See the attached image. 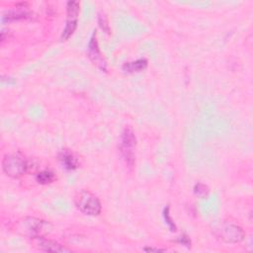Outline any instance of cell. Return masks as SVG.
I'll use <instances>...</instances> for the list:
<instances>
[{
    "label": "cell",
    "instance_id": "obj_1",
    "mask_svg": "<svg viewBox=\"0 0 253 253\" xmlns=\"http://www.w3.org/2000/svg\"><path fill=\"white\" fill-rule=\"evenodd\" d=\"M51 229L52 225L48 221L34 216L24 217L16 224V230L18 233L33 239L48 234Z\"/></svg>",
    "mask_w": 253,
    "mask_h": 253
},
{
    "label": "cell",
    "instance_id": "obj_2",
    "mask_svg": "<svg viewBox=\"0 0 253 253\" xmlns=\"http://www.w3.org/2000/svg\"><path fill=\"white\" fill-rule=\"evenodd\" d=\"M29 168V160L20 152L6 154L2 160V169L11 178H20L27 173Z\"/></svg>",
    "mask_w": 253,
    "mask_h": 253
},
{
    "label": "cell",
    "instance_id": "obj_3",
    "mask_svg": "<svg viewBox=\"0 0 253 253\" xmlns=\"http://www.w3.org/2000/svg\"><path fill=\"white\" fill-rule=\"evenodd\" d=\"M77 209L87 215H98L102 211V205L97 196L89 191L82 190L75 196Z\"/></svg>",
    "mask_w": 253,
    "mask_h": 253
},
{
    "label": "cell",
    "instance_id": "obj_4",
    "mask_svg": "<svg viewBox=\"0 0 253 253\" xmlns=\"http://www.w3.org/2000/svg\"><path fill=\"white\" fill-rule=\"evenodd\" d=\"M135 147L136 138L134 132L130 126L125 127L120 143V152L124 158L126 164L128 167H132L135 162Z\"/></svg>",
    "mask_w": 253,
    "mask_h": 253
},
{
    "label": "cell",
    "instance_id": "obj_5",
    "mask_svg": "<svg viewBox=\"0 0 253 253\" xmlns=\"http://www.w3.org/2000/svg\"><path fill=\"white\" fill-rule=\"evenodd\" d=\"M214 234L226 243H237L244 239L243 229L233 223L223 221L213 227Z\"/></svg>",
    "mask_w": 253,
    "mask_h": 253
},
{
    "label": "cell",
    "instance_id": "obj_6",
    "mask_svg": "<svg viewBox=\"0 0 253 253\" xmlns=\"http://www.w3.org/2000/svg\"><path fill=\"white\" fill-rule=\"evenodd\" d=\"M80 12V3L78 1H68L66 4L67 20L65 28L61 35V41H66L74 33L77 27V18Z\"/></svg>",
    "mask_w": 253,
    "mask_h": 253
},
{
    "label": "cell",
    "instance_id": "obj_7",
    "mask_svg": "<svg viewBox=\"0 0 253 253\" xmlns=\"http://www.w3.org/2000/svg\"><path fill=\"white\" fill-rule=\"evenodd\" d=\"M88 56L92 60V62L96 64L101 70L106 71V61L104 60V57L100 52L95 34H93L88 44Z\"/></svg>",
    "mask_w": 253,
    "mask_h": 253
},
{
    "label": "cell",
    "instance_id": "obj_8",
    "mask_svg": "<svg viewBox=\"0 0 253 253\" xmlns=\"http://www.w3.org/2000/svg\"><path fill=\"white\" fill-rule=\"evenodd\" d=\"M35 245L42 251H46V252H70V250L68 248H65L64 246H62L61 244H59L58 242L48 239L44 236L42 237H39L34 239Z\"/></svg>",
    "mask_w": 253,
    "mask_h": 253
},
{
    "label": "cell",
    "instance_id": "obj_9",
    "mask_svg": "<svg viewBox=\"0 0 253 253\" xmlns=\"http://www.w3.org/2000/svg\"><path fill=\"white\" fill-rule=\"evenodd\" d=\"M59 161L63 165V167L67 170H74L79 166L78 157L70 150L64 149L58 155Z\"/></svg>",
    "mask_w": 253,
    "mask_h": 253
},
{
    "label": "cell",
    "instance_id": "obj_10",
    "mask_svg": "<svg viewBox=\"0 0 253 253\" xmlns=\"http://www.w3.org/2000/svg\"><path fill=\"white\" fill-rule=\"evenodd\" d=\"M147 66V60L145 58H139L132 62H126L123 65V69L126 72H139L146 68Z\"/></svg>",
    "mask_w": 253,
    "mask_h": 253
},
{
    "label": "cell",
    "instance_id": "obj_11",
    "mask_svg": "<svg viewBox=\"0 0 253 253\" xmlns=\"http://www.w3.org/2000/svg\"><path fill=\"white\" fill-rule=\"evenodd\" d=\"M55 180V175L52 171L50 170H43L42 172H40L37 175V181L40 184L45 185V184H50Z\"/></svg>",
    "mask_w": 253,
    "mask_h": 253
},
{
    "label": "cell",
    "instance_id": "obj_12",
    "mask_svg": "<svg viewBox=\"0 0 253 253\" xmlns=\"http://www.w3.org/2000/svg\"><path fill=\"white\" fill-rule=\"evenodd\" d=\"M194 193L196 196H198L200 198H205L209 194V188L202 183H198L194 187Z\"/></svg>",
    "mask_w": 253,
    "mask_h": 253
},
{
    "label": "cell",
    "instance_id": "obj_13",
    "mask_svg": "<svg viewBox=\"0 0 253 253\" xmlns=\"http://www.w3.org/2000/svg\"><path fill=\"white\" fill-rule=\"evenodd\" d=\"M98 23H99V26L100 28L107 34L110 33V26H109V23H108V19L106 17V15L102 12H100L98 14Z\"/></svg>",
    "mask_w": 253,
    "mask_h": 253
},
{
    "label": "cell",
    "instance_id": "obj_14",
    "mask_svg": "<svg viewBox=\"0 0 253 253\" xmlns=\"http://www.w3.org/2000/svg\"><path fill=\"white\" fill-rule=\"evenodd\" d=\"M164 217H165V220L167 221V223L169 224V226L171 227V230H175V224L174 222L172 221V219L170 218V215H169V208L167 207L165 210H164Z\"/></svg>",
    "mask_w": 253,
    "mask_h": 253
},
{
    "label": "cell",
    "instance_id": "obj_15",
    "mask_svg": "<svg viewBox=\"0 0 253 253\" xmlns=\"http://www.w3.org/2000/svg\"><path fill=\"white\" fill-rule=\"evenodd\" d=\"M143 250H144V251H155V252H158V251H166V249H159V248H152V247H145Z\"/></svg>",
    "mask_w": 253,
    "mask_h": 253
}]
</instances>
